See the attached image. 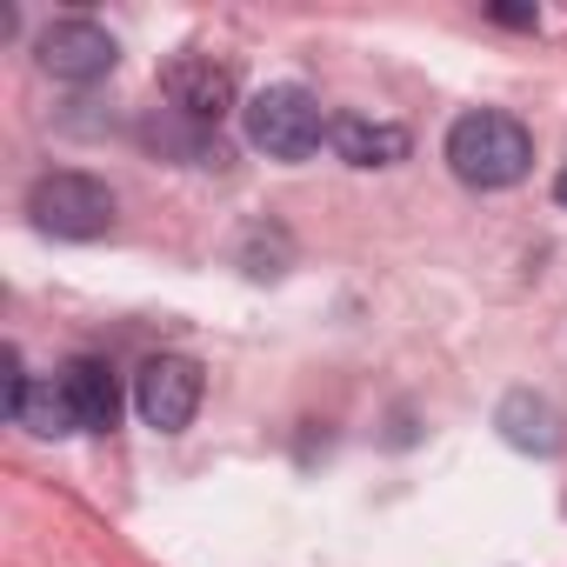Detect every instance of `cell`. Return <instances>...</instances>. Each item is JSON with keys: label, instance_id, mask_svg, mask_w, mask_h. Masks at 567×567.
<instances>
[{"label": "cell", "instance_id": "6da1fadb", "mask_svg": "<svg viewBox=\"0 0 567 567\" xmlns=\"http://www.w3.org/2000/svg\"><path fill=\"white\" fill-rule=\"evenodd\" d=\"M447 167L461 187H481V194L520 187L534 167V134L501 107H474L447 127Z\"/></svg>", "mask_w": 567, "mask_h": 567}, {"label": "cell", "instance_id": "4fadbf2b", "mask_svg": "<svg viewBox=\"0 0 567 567\" xmlns=\"http://www.w3.org/2000/svg\"><path fill=\"white\" fill-rule=\"evenodd\" d=\"M554 200H560V207H567V167H560V174H554Z\"/></svg>", "mask_w": 567, "mask_h": 567}, {"label": "cell", "instance_id": "8992f818", "mask_svg": "<svg viewBox=\"0 0 567 567\" xmlns=\"http://www.w3.org/2000/svg\"><path fill=\"white\" fill-rule=\"evenodd\" d=\"M200 394H207V374H200L194 354H154L134 374V414L154 434H181L200 414Z\"/></svg>", "mask_w": 567, "mask_h": 567}, {"label": "cell", "instance_id": "3957f363", "mask_svg": "<svg viewBox=\"0 0 567 567\" xmlns=\"http://www.w3.org/2000/svg\"><path fill=\"white\" fill-rule=\"evenodd\" d=\"M28 220L54 240H101L114 227V187L81 167H54L28 187Z\"/></svg>", "mask_w": 567, "mask_h": 567}, {"label": "cell", "instance_id": "ba28073f", "mask_svg": "<svg viewBox=\"0 0 567 567\" xmlns=\"http://www.w3.org/2000/svg\"><path fill=\"white\" fill-rule=\"evenodd\" d=\"M61 394H68V414H74V434H107L121 421V381L101 354H74L61 361Z\"/></svg>", "mask_w": 567, "mask_h": 567}, {"label": "cell", "instance_id": "9c48e42d", "mask_svg": "<svg viewBox=\"0 0 567 567\" xmlns=\"http://www.w3.org/2000/svg\"><path fill=\"white\" fill-rule=\"evenodd\" d=\"M494 427H501V441H507L514 454H534V461H554V454L567 447V421H560V408H554L547 394H534V388L501 394Z\"/></svg>", "mask_w": 567, "mask_h": 567}, {"label": "cell", "instance_id": "52a82bcc", "mask_svg": "<svg viewBox=\"0 0 567 567\" xmlns=\"http://www.w3.org/2000/svg\"><path fill=\"white\" fill-rule=\"evenodd\" d=\"M0 361H8L0 401H8V421H14V427H28V434H41V441L74 434V414H68V394H61V381H54V374H48V381L21 374V348H8Z\"/></svg>", "mask_w": 567, "mask_h": 567}, {"label": "cell", "instance_id": "277c9868", "mask_svg": "<svg viewBox=\"0 0 567 567\" xmlns=\"http://www.w3.org/2000/svg\"><path fill=\"white\" fill-rule=\"evenodd\" d=\"M34 68L54 74V81H68V87H94V81H107L121 68V41L101 21H87V14H68V21H48L41 28Z\"/></svg>", "mask_w": 567, "mask_h": 567}, {"label": "cell", "instance_id": "7a4b0ae2", "mask_svg": "<svg viewBox=\"0 0 567 567\" xmlns=\"http://www.w3.org/2000/svg\"><path fill=\"white\" fill-rule=\"evenodd\" d=\"M240 127H247V141L267 154V161H315L321 154V141H328V114H321V101L301 87V81H274V87H260V94H247V107H240Z\"/></svg>", "mask_w": 567, "mask_h": 567}, {"label": "cell", "instance_id": "7c38bea8", "mask_svg": "<svg viewBox=\"0 0 567 567\" xmlns=\"http://www.w3.org/2000/svg\"><path fill=\"white\" fill-rule=\"evenodd\" d=\"M501 28H540V8H520V0H501V8H487Z\"/></svg>", "mask_w": 567, "mask_h": 567}, {"label": "cell", "instance_id": "8fae6325", "mask_svg": "<svg viewBox=\"0 0 567 567\" xmlns=\"http://www.w3.org/2000/svg\"><path fill=\"white\" fill-rule=\"evenodd\" d=\"M141 141L154 147V154H181L187 167H214V174H227L234 167V154H227V141L214 134V127H200V121H187V114H161V121H147L141 127Z\"/></svg>", "mask_w": 567, "mask_h": 567}, {"label": "cell", "instance_id": "5b68a950", "mask_svg": "<svg viewBox=\"0 0 567 567\" xmlns=\"http://www.w3.org/2000/svg\"><path fill=\"white\" fill-rule=\"evenodd\" d=\"M161 94H167L174 114H187V121H200V127H220V121L240 107V74H234L227 61L200 54V48H181V54L161 61Z\"/></svg>", "mask_w": 567, "mask_h": 567}, {"label": "cell", "instance_id": "30bf717a", "mask_svg": "<svg viewBox=\"0 0 567 567\" xmlns=\"http://www.w3.org/2000/svg\"><path fill=\"white\" fill-rule=\"evenodd\" d=\"M328 147L348 161V167H394V161H408V147H414V134L401 127V121H368V114H334V127H328Z\"/></svg>", "mask_w": 567, "mask_h": 567}]
</instances>
